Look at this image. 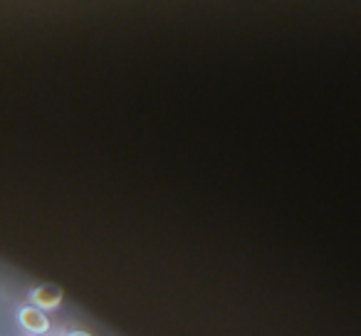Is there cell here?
<instances>
[{"label": "cell", "mask_w": 361, "mask_h": 336, "mask_svg": "<svg viewBox=\"0 0 361 336\" xmlns=\"http://www.w3.org/2000/svg\"><path fill=\"white\" fill-rule=\"evenodd\" d=\"M62 336H90L87 331H65Z\"/></svg>", "instance_id": "3"}, {"label": "cell", "mask_w": 361, "mask_h": 336, "mask_svg": "<svg viewBox=\"0 0 361 336\" xmlns=\"http://www.w3.org/2000/svg\"><path fill=\"white\" fill-rule=\"evenodd\" d=\"M18 321H20V326L27 331V334L45 336L47 331H50V319H47V314L32 304L20 306V311H18Z\"/></svg>", "instance_id": "1"}, {"label": "cell", "mask_w": 361, "mask_h": 336, "mask_svg": "<svg viewBox=\"0 0 361 336\" xmlns=\"http://www.w3.org/2000/svg\"><path fill=\"white\" fill-rule=\"evenodd\" d=\"M30 304L37 306V309H57L62 304V290L55 285H42L37 290H32L30 294Z\"/></svg>", "instance_id": "2"}]
</instances>
